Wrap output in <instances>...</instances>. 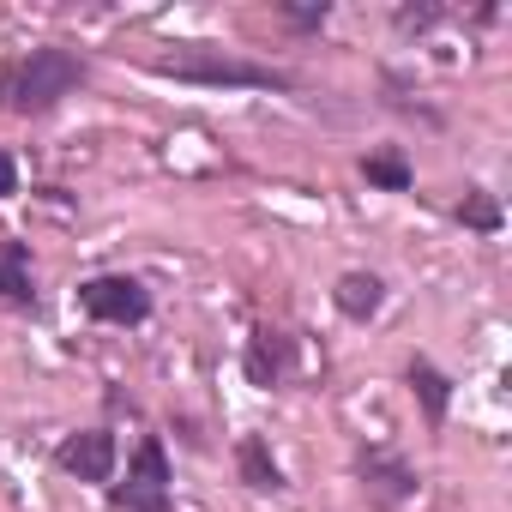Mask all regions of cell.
I'll return each mask as SVG.
<instances>
[{
	"label": "cell",
	"instance_id": "cell-1",
	"mask_svg": "<svg viewBox=\"0 0 512 512\" xmlns=\"http://www.w3.org/2000/svg\"><path fill=\"white\" fill-rule=\"evenodd\" d=\"M79 85H85V61L67 55V49H31L25 61H13L0 73V97H7V109H19V115H49Z\"/></svg>",
	"mask_w": 512,
	"mask_h": 512
},
{
	"label": "cell",
	"instance_id": "cell-2",
	"mask_svg": "<svg viewBox=\"0 0 512 512\" xmlns=\"http://www.w3.org/2000/svg\"><path fill=\"white\" fill-rule=\"evenodd\" d=\"M163 79H187V85H241V91H290L284 73L260 67V61H241L229 49H211V43H181L169 55L151 61Z\"/></svg>",
	"mask_w": 512,
	"mask_h": 512
},
{
	"label": "cell",
	"instance_id": "cell-3",
	"mask_svg": "<svg viewBox=\"0 0 512 512\" xmlns=\"http://www.w3.org/2000/svg\"><path fill=\"white\" fill-rule=\"evenodd\" d=\"M115 506L121 512H169V458H163V440H139V452L127 464V482L115 488Z\"/></svg>",
	"mask_w": 512,
	"mask_h": 512
},
{
	"label": "cell",
	"instance_id": "cell-4",
	"mask_svg": "<svg viewBox=\"0 0 512 512\" xmlns=\"http://www.w3.org/2000/svg\"><path fill=\"white\" fill-rule=\"evenodd\" d=\"M79 308L109 326H139L151 314V296L139 278H91V284H79Z\"/></svg>",
	"mask_w": 512,
	"mask_h": 512
},
{
	"label": "cell",
	"instance_id": "cell-5",
	"mask_svg": "<svg viewBox=\"0 0 512 512\" xmlns=\"http://www.w3.org/2000/svg\"><path fill=\"white\" fill-rule=\"evenodd\" d=\"M55 464L67 476H79V482H109V470H115V434H103V428L67 434L61 452H55Z\"/></svg>",
	"mask_w": 512,
	"mask_h": 512
},
{
	"label": "cell",
	"instance_id": "cell-6",
	"mask_svg": "<svg viewBox=\"0 0 512 512\" xmlns=\"http://www.w3.org/2000/svg\"><path fill=\"white\" fill-rule=\"evenodd\" d=\"M284 374H290V338L272 332V326H260L253 344H247V380L253 386H278Z\"/></svg>",
	"mask_w": 512,
	"mask_h": 512
},
{
	"label": "cell",
	"instance_id": "cell-7",
	"mask_svg": "<svg viewBox=\"0 0 512 512\" xmlns=\"http://www.w3.org/2000/svg\"><path fill=\"white\" fill-rule=\"evenodd\" d=\"M332 302H338V314H344V320H374V314H380V302H386V284H380L374 272H344V278H338V290H332Z\"/></svg>",
	"mask_w": 512,
	"mask_h": 512
},
{
	"label": "cell",
	"instance_id": "cell-8",
	"mask_svg": "<svg viewBox=\"0 0 512 512\" xmlns=\"http://www.w3.org/2000/svg\"><path fill=\"white\" fill-rule=\"evenodd\" d=\"M235 464H241V482H247V488H260V494H278V488H284V470H278V458L266 452L260 434H247V440H241Z\"/></svg>",
	"mask_w": 512,
	"mask_h": 512
},
{
	"label": "cell",
	"instance_id": "cell-9",
	"mask_svg": "<svg viewBox=\"0 0 512 512\" xmlns=\"http://www.w3.org/2000/svg\"><path fill=\"white\" fill-rule=\"evenodd\" d=\"M410 392L422 398L428 428H440V422H446V404H452V380H446L434 362H422V356H416V362H410Z\"/></svg>",
	"mask_w": 512,
	"mask_h": 512
},
{
	"label": "cell",
	"instance_id": "cell-10",
	"mask_svg": "<svg viewBox=\"0 0 512 512\" xmlns=\"http://www.w3.org/2000/svg\"><path fill=\"white\" fill-rule=\"evenodd\" d=\"M0 296H7L13 308H31V302H37V290H31V272H25V247H19V241H7V247H0Z\"/></svg>",
	"mask_w": 512,
	"mask_h": 512
},
{
	"label": "cell",
	"instance_id": "cell-11",
	"mask_svg": "<svg viewBox=\"0 0 512 512\" xmlns=\"http://www.w3.org/2000/svg\"><path fill=\"white\" fill-rule=\"evenodd\" d=\"M362 476L380 488V500H404V494L416 488V476H410L398 458H386V452H362Z\"/></svg>",
	"mask_w": 512,
	"mask_h": 512
},
{
	"label": "cell",
	"instance_id": "cell-12",
	"mask_svg": "<svg viewBox=\"0 0 512 512\" xmlns=\"http://www.w3.org/2000/svg\"><path fill=\"white\" fill-rule=\"evenodd\" d=\"M362 175H368V187H386V193H404V187H410V163H404L398 151L362 157Z\"/></svg>",
	"mask_w": 512,
	"mask_h": 512
},
{
	"label": "cell",
	"instance_id": "cell-13",
	"mask_svg": "<svg viewBox=\"0 0 512 512\" xmlns=\"http://www.w3.org/2000/svg\"><path fill=\"white\" fill-rule=\"evenodd\" d=\"M458 223H470V229H500V205L488 199V193H464V205H458Z\"/></svg>",
	"mask_w": 512,
	"mask_h": 512
},
{
	"label": "cell",
	"instance_id": "cell-14",
	"mask_svg": "<svg viewBox=\"0 0 512 512\" xmlns=\"http://www.w3.org/2000/svg\"><path fill=\"white\" fill-rule=\"evenodd\" d=\"M13 187H19V169H13L7 151H0V193H13Z\"/></svg>",
	"mask_w": 512,
	"mask_h": 512
},
{
	"label": "cell",
	"instance_id": "cell-15",
	"mask_svg": "<svg viewBox=\"0 0 512 512\" xmlns=\"http://www.w3.org/2000/svg\"><path fill=\"white\" fill-rule=\"evenodd\" d=\"M284 13H290L296 25H320V19H326V7H284Z\"/></svg>",
	"mask_w": 512,
	"mask_h": 512
}]
</instances>
